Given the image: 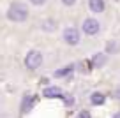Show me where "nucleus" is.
<instances>
[{
	"instance_id": "0eeeda50",
	"label": "nucleus",
	"mask_w": 120,
	"mask_h": 118,
	"mask_svg": "<svg viewBox=\"0 0 120 118\" xmlns=\"http://www.w3.org/2000/svg\"><path fill=\"white\" fill-rule=\"evenodd\" d=\"M106 63V55L104 53H97V55H94V58H92V65L94 67H102Z\"/></svg>"
},
{
	"instance_id": "2eb2a0df",
	"label": "nucleus",
	"mask_w": 120,
	"mask_h": 118,
	"mask_svg": "<svg viewBox=\"0 0 120 118\" xmlns=\"http://www.w3.org/2000/svg\"><path fill=\"white\" fill-rule=\"evenodd\" d=\"M30 2H32V4H35V5H41L44 0H30Z\"/></svg>"
},
{
	"instance_id": "f03ea898",
	"label": "nucleus",
	"mask_w": 120,
	"mask_h": 118,
	"mask_svg": "<svg viewBox=\"0 0 120 118\" xmlns=\"http://www.w3.org/2000/svg\"><path fill=\"white\" fill-rule=\"evenodd\" d=\"M25 63H26L28 69H37L42 63V55L37 53V51H30L28 55H26V58H25Z\"/></svg>"
},
{
	"instance_id": "f257e3e1",
	"label": "nucleus",
	"mask_w": 120,
	"mask_h": 118,
	"mask_svg": "<svg viewBox=\"0 0 120 118\" xmlns=\"http://www.w3.org/2000/svg\"><path fill=\"white\" fill-rule=\"evenodd\" d=\"M7 18L12 19V21H25V19L28 18V9H26V5L16 2V4H12L11 7H9Z\"/></svg>"
},
{
	"instance_id": "39448f33",
	"label": "nucleus",
	"mask_w": 120,
	"mask_h": 118,
	"mask_svg": "<svg viewBox=\"0 0 120 118\" xmlns=\"http://www.w3.org/2000/svg\"><path fill=\"white\" fill-rule=\"evenodd\" d=\"M35 102V97L34 95H25L21 100V111H30L32 109V106H34Z\"/></svg>"
},
{
	"instance_id": "ddd939ff",
	"label": "nucleus",
	"mask_w": 120,
	"mask_h": 118,
	"mask_svg": "<svg viewBox=\"0 0 120 118\" xmlns=\"http://www.w3.org/2000/svg\"><path fill=\"white\" fill-rule=\"evenodd\" d=\"M62 97H64V102H65V104H67V106H71V104H72V102H74V100H72V99H71V97H65V95H62Z\"/></svg>"
},
{
	"instance_id": "f8f14e48",
	"label": "nucleus",
	"mask_w": 120,
	"mask_h": 118,
	"mask_svg": "<svg viewBox=\"0 0 120 118\" xmlns=\"http://www.w3.org/2000/svg\"><path fill=\"white\" fill-rule=\"evenodd\" d=\"M44 28H46V30H53V28H55V23H53V21H46V26H44Z\"/></svg>"
},
{
	"instance_id": "4468645a",
	"label": "nucleus",
	"mask_w": 120,
	"mask_h": 118,
	"mask_svg": "<svg viewBox=\"0 0 120 118\" xmlns=\"http://www.w3.org/2000/svg\"><path fill=\"white\" fill-rule=\"evenodd\" d=\"M62 2H64L65 5H72V4H74V2H76V0H62Z\"/></svg>"
},
{
	"instance_id": "7ed1b4c3",
	"label": "nucleus",
	"mask_w": 120,
	"mask_h": 118,
	"mask_svg": "<svg viewBox=\"0 0 120 118\" xmlns=\"http://www.w3.org/2000/svg\"><path fill=\"white\" fill-rule=\"evenodd\" d=\"M99 21L97 19H94V18H88V19H85L83 21V32L86 33V35H95V33L99 32Z\"/></svg>"
},
{
	"instance_id": "20e7f679",
	"label": "nucleus",
	"mask_w": 120,
	"mask_h": 118,
	"mask_svg": "<svg viewBox=\"0 0 120 118\" xmlns=\"http://www.w3.org/2000/svg\"><path fill=\"white\" fill-rule=\"evenodd\" d=\"M64 39H65V42H67V44H78L79 42V32L76 28H67L64 32Z\"/></svg>"
},
{
	"instance_id": "9b49d317",
	"label": "nucleus",
	"mask_w": 120,
	"mask_h": 118,
	"mask_svg": "<svg viewBox=\"0 0 120 118\" xmlns=\"http://www.w3.org/2000/svg\"><path fill=\"white\" fill-rule=\"evenodd\" d=\"M71 70H72V67H65V69H60V70H56V76H67V74L69 72H71Z\"/></svg>"
},
{
	"instance_id": "9d476101",
	"label": "nucleus",
	"mask_w": 120,
	"mask_h": 118,
	"mask_svg": "<svg viewBox=\"0 0 120 118\" xmlns=\"http://www.w3.org/2000/svg\"><path fill=\"white\" fill-rule=\"evenodd\" d=\"M118 49H120V44H118V42H115V41L108 42V46H106V51H108V53H116Z\"/></svg>"
},
{
	"instance_id": "1a4fd4ad",
	"label": "nucleus",
	"mask_w": 120,
	"mask_h": 118,
	"mask_svg": "<svg viewBox=\"0 0 120 118\" xmlns=\"http://www.w3.org/2000/svg\"><path fill=\"white\" fill-rule=\"evenodd\" d=\"M90 100H92V104H94V106H101V104H104V95H102V93H99V92H95V93H92Z\"/></svg>"
},
{
	"instance_id": "dca6fc26",
	"label": "nucleus",
	"mask_w": 120,
	"mask_h": 118,
	"mask_svg": "<svg viewBox=\"0 0 120 118\" xmlns=\"http://www.w3.org/2000/svg\"><path fill=\"white\" fill-rule=\"evenodd\" d=\"M115 95H116V97H118V99H120V88H118V90H116V92H115Z\"/></svg>"
},
{
	"instance_id": "423d86ee",
	"label": "nucleus",
	"mask_w": 120,
	"mask_h": 118,
	"mask_svg": "<svg viewBox=\"0 0 120 118\" xmlns=\"http://www.w3.org/2000/svg\"><path fill=\"white\" fill-rule=\"evenodd\" d=\"M90 11L94 12H102L104 11V0H88Z\"/></svg>"
},
{
	"instance_id": "6e6552de",
	"label": "nucleus",
	"mask_w": 120,
	"mask_h": 118,
	"mask_svg": "<svg viewBox=\"0 0 120 118\" xmlns=\"http://www.w3.org/2000/svg\"><path fill=\"white\" fill-rule=\"evenodd\" d=\"M44 95L46 97H62V90L56 88V86H49V88L44 90Z\"/></svg>"
}]
</instances>
